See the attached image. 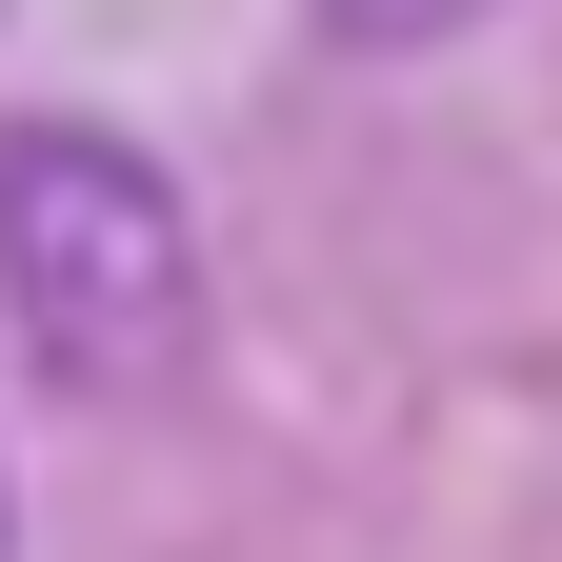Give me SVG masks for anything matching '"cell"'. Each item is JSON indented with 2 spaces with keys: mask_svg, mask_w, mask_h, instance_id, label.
<instances>
[{
  "mask_svg": "<svg viewBox=\"0 0 562 562\" xmlns=\"http://www.w3.org/2000/svg\"><path fill=\"white\" fill-rule=\"evenodd\" d=\"M0 322L60 402H161L201 362V201L121 121H0Z\"/></svg>",
  "mask_w": 562,
  "mask_h": 562,
  "instance_id": "1",
  "label": "cell"
},
{
  "mask_svg": "<svg viewBox=\"0 0 562 562\" xmlns=\"http://www.w3.org/2000/svg\"><path fill=\"white\" fill-rule=\"evenodd\" d=\"M482 0H322V41H362V60H422V41H462Z\"/></svg>",
  "mask_w": 562,
  "mask_h": 562,
  "instance_id": "2",
  "label": "cell"
}]
</instances>
